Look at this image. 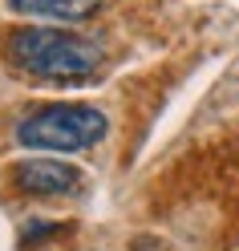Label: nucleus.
<instances>
[{
	"label": "nucleus",
	"mask_w": 239,
	"mask_h": 251,
	"mask_svg": "<svg viewBox=\"0 0 239 251\" xmlns=\"http://www.w3.org/2000/svg\"><path fill=\"white\" fill-rule=\"evenodd\" d=\"M12 182L28 195H73L81 186V170L61 158H28L12 166Z\"/></svg>",
	"instance_id": "7ed1b4c3"
},
{
	"label": "nucleus",
	"mask_w": 239,
	"mask_h": 251,
	"mask_svg": "<svg viewBox=\"0 0 239 251\" xmlns=\"http://www.w3.org/2000/svg\"><path fill=\"white\" fill-rule=\"evenodd\" d=\"M4 53L12 69L45 81H85L102 69V45L65 28H12Z\"/></svg>",
	"instance_id": "f257e3e1"
},
{
	"label": "nucleus",
	"mask_w": 239,
	"mask_h": 251,
	"mask_svg": "<svg viewBox=\"0 0 239 251\" xmlns=\"http://www.w3.org/2000/svg\"><path fill=\"white\" fill-rule=\"evenodd\" d=\"M106 114L93 105H45L37 114H28L17 126V142L28 150H61V154H73V150H89L93 142L106 138Z\"/></svg>",
	"instance_id": "f03ea898"
},
{
	"label": "nucleus",
	"mask_w": 239,
	"mask_h": 251,
	"mask_svg": "<svg viewBox=\"0 0 239 251\" xmlns=\"http://www.w3.org/2000/svg\"><path fill=\"white\" fill-rule=\"evenodd\" d=\"M21 17H53V21H81L93 8H102V0H8Z\"/></svg>",
	"instance_id": "20e7f679"
}]
</instances>
